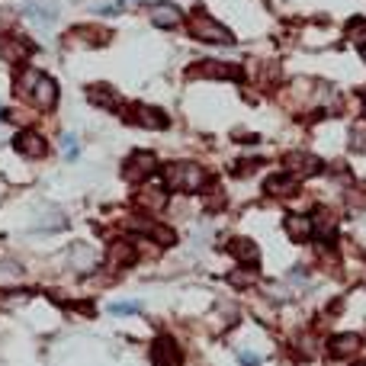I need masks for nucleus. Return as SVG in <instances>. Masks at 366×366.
I'll return each mask as SVG.
<instances>
[{
    "instance_id": "nucleus-5",
    "label": "nucleus",
    "mask_w": 366,
    "mask_h": 366,
    "mask_svg": "<svg viewBox=\"0 0 366 366\" xmlns=\"http://www.w3.org/2000/svg\"><path fill=\"white\" fill-rule=\"evenodd\" d=\"M190 77H228V81H241L244 71L238 68V64H222V62L206 58L202 64H193V68H190Z\"/></svg>"
},
{
    "instance_id": "nucleus-24",
    "label": "nucleus",
    "mask_w": 366,
    "mask_h": 366,
    "mask_svg": "<svg viewBox=\"0 0 366 366\" xmlns=\"http://www.w3.org/2000/svg\"><path fill=\"white\" fill-rule=\"evenodd\" d=\"M350 148L353 151H366V129H353L350 132Z\"/></svg>"
},
{
    "instance_id": "nucleus-12",
    "label": "nucleus",
    "mask_w": 366,
    "mask_h": 366,
    "mask_svg": "<svg viewBox=\"0 0 366 366\" xmlns=\"http://www.w3.org/2000/svg\"><path fill=\"white\" fill-rule=\"evenodd\" d=\"M87 97H90V103L100 106V110H119V93L110 84H93V87L87 90Z\"/></svg>"
},
{
    "instance_id": "nucleus-10",
    "label": "nucleus",
    "mask_w": 366,
    "mask_h": 366,
    "mask_svg": "<svg viewBox=\"0 0 366 366\" xmlns=\"http://www.w3.org/2000/svg\"><path fill=\"white\" fill-rule=\"evenodd\" d=\"M13 148L20 154H26V158H42V154H45V139H42L39 132H33V129H23L20 135L13 139Z\"/></svg>"
},
{
    "instance_id": "nucleus-19",
    "label": "nucleus",
    "mask_w": 366,
    "mask_h": 366,
    "mask_svg": "<svg viewBox=\"0 0 366 366\" xmlns=\"http://www.w3.org/2000/svg\"><path fill=\"white\" fill-rule=\"evenodd\" d=\"M93 263H97V254H93L87 244L71 248V267H74V270H93Z\"/></svg>"
},
{
    "instance_id": "nucleus-1",
    "label": "nucleus",
    "mask_w": 366,
    "mask_h": 366,
    "mask_svg": "<svg viewBox=\"0 0 366 366\" xmlns=\"http://www.w3.org/2000/svg\"><path fill=\"white\" fill-rule=\"evenodd\" d=\"M209 183V173L193 161H177V164L164 167V187L177 190V193H196Z\"/></svg>"
},
{
    "instance_id": "nucleus-14",
    "label": "nucleus",
    "mask_w": 366,
    "mask_h": 366,
    "mask_svg": "<svg viewBox=\"0 0 366 366\" xmlns=\"http://www.w3.org/2000/svg\"><path fill=\"white\" fill-rule=\"evenodd\" d=\"M286 231H290L292 241H309V238L315 235V222H311L309 215H290V219H286Z\"/></svg>"
},
{
    "instance_id": "nucleus-3",
    "label": "nucleus",
    "mask_w": 366,
    "mask_h": 366,
    "mask_svg": "<svg viewBox=\"0 0 366 366\" xmlns=\"http://www.w3.org/2000/svg\"><path fill=\"white\" fill-rule=\"evenodd\" d=\"M33 52H35V45L26 39V35H13V33L0 35V58H4V62H10V64L26 62Z\"/></svg>"
},
{
    "instance_id": "nucleus-6",
    "label": "nucleus",
    "mask_w": 366,
    "mask_h": 366,
    "mask_svg": "<svg viewBox=\"0 0 366 366\" xmlns=\"http://www.w3.org/2000/svg\"><path fill=\"white\" fill-rule=\"evenodd\" d=\"M154 167H158V161H154L151 151H135L129 161H125L122 173H125V180H145V177L154 173Z\"/></svg>"
},
{
    "instance_id": "nucleus-2",
    "label": "nucleus",
    "mask_w": 366,
    "mask_h": 366,
    "mask_svg": "<svg viewBox=\"0 0 366 366\" xmlns=\"http://www.w3.org/2000/svg\"><path fill=\"white\" fill-rule=\"evenodd\" d=\"M190 29H193V35L196 39H202V42H219V45H231V42H235V35L228 33L219 20H212L202 7L193 10V16H190Z\"/></svg>"
},
{
    "instance_id": "nucleus-9",
    "label": "nucleus",
    "mask_w": 366,
    "mask_h": 366,
    "mask_svg": "<svg viewBox=\"0 0 366 366\" xmlns=\"http://www.w3.org/2000/svg\"><path fill=\"white\" fill-rule=\"evenodd\" d=\"M29 100H33L39 110H55V103H58V87H55V81L52 77H45L42 74L39 81H35V87H33V93H29Z\"/></svg>"
},
{
    "instance_id": "nucleus-21",
    "label": "nucleus",
    "mask_w": 366,
    "mask_h": 366,
    "mask_svg": "<svg viewBox=\"0 0 366 366\" xmlns=\"http://www.w3.org/2000/svg\"><path fill=\"white\" fill-rule=\"evenodd\" d=\"M347 35H350L353 42H357V45H366V20H350L347 23Z\"/></svg>"
},
{
    "instance_id": "nucleus-23",
    "label": "nucleus",
    "mask_w": 366,
    "mask_h": 366,
    "mask_svg": "<svg viewBox=\"0 0 366 366\" xmlns=\"http://www.w3.org/2000/svg\"><path fill=\"white\" fill-rule=\"evenodd\" d=\"M142 309H145L142 302H113V305H110L113 315H139Z\"/></svg>"
},
{
    "instance_id": "nucleus-13",
    "label": "nucleus",
    "mask_w": 366,
    "mask_h": 366,
    "mask_svg": "<svg viewBox=\"0 0 366 366\" xmlns=\"http://www.w3.org/2000/svg\"><path fill=\"white\" fill-rule=\"evenodd\" d=\"M299 190V177H292L290 171L286 173H273V177L267 180V193L270 196H292Z\"/></svg>"
},
{
    "instance_id": "nucleus-27",
    "label": "nucleus",
    "mask_w": 366,
    "mask_h": 366,
    "mask_svg": "<svg viewBox=\"0 0 366 366\" xmlns=\"http://www.w3.org/2000/svg\"><path fill=\"white\" fill-rule=\"evenodd\" d=\"M238 360H241V366H257L261 363V357H254V353H241Z\"/></svg>"
},
{
    "instance_id": "nucleus-4",
    "label": "nucleus",
    "mask_w": 366,
    "mask_h": 366,
    "mask_svg": "<svg viewBox=\"0 0 366 366\" xmlns=\"http://www.w3.org/2000/svg\"><path fill=\"white\" fill-rule=\"evenodd\" d=\"M125 119L135 125H145V129H167V116L158 106H145V103H132Z\"/></svg>"
},
{
    "instance_id": "nucleus-28",
    "label": "nucleus",
    "mask_w": 366,
    "mask_h": 366,
    "mask_svg": "<svg viewBox=\"0 0 366 366\" xmlns=\"http://www.w3.org/2000/svg\"><path fill=\"white\" fill-rule=\"evenodd\" d=\"M360 55H363V62H366V45H360Z\"/></svg>"
},
{
    "instance_id": "nucleus-11",
    "label": "nucleus",
    "mask_w": 366,
    "mask_h": 366,
    "mask_svg": "<svg viewBox=\"0 0 366 366\" xmlns=\"http://www.w3.org/2000/svg\"><path fill=\"white\" fill-rule=\"evenodd\" d=\"M151 23L161 29H177L183 23V13H180L173 4H154L151 7Z\"/></svg>"
},
{
    "instance_id": "nucleus-25",
    "label": "nucleus",
    "mask_w": 366,
    "mask_h": 366,
    "mask_svg": "<svg viewBox=\"0 0 366 366\" xmlns=\"http://www.w3.org/2000/svg\"><path fill=\"white\" fill-rule=\"evenodd\" d=\"M251 280H254V277H251V273H244V270H235V273H231V283H235V286H248Z\"/></svg>"
},
{
    "instance_id": "nucleus-7",
    "label": "nucleus",
    "mask_w": 366,
    "mask_h": 366,
    "mask_svg": "<svg viewBox=\"0 0 366 366\" xmlns=\"http://www.w3.org/2000/svg\"><path fill=\"white\" fill-rule=\"evenodd\" d=\"M151 360L158 366H180L183 363V353H180L177 341H171L167 334H161V338L154 341V347H151Z\"/></svg>"
},
{
    "instance_id": "nucleus-29",
    "label": "nucleus",
    "mask_w": 366,
    "mask_h": 366,
    "mask_svg": "<svg viewBox=\"0 0 366 366\" xmlns=\"http://www.w3.org/2000/svg\"><path fill=\"white\" fill-rule=\"evenodd\" d=\"M350 366H366V360H357V363H350Z\"/></svg>"
},
{
    "instance_id": "nucleus-30",
    "label": "nucleus",
    "mask_w": 366,
    "mask_h": 366,
    "mask_svg": "<svg viewBox=\"0 0 366 366\" xmlns=\"http://www.w3.org/2000/svg\"><path fill=\"white\" fill-rule=\"evenodd\" d=\"M363 113H366V93H363Z\"/></svg>"
},
{
    "instance_id": "nucleus-26",
    "label": "nucleus",
    "mask_w": 366,
    "mask_h": 366,
    "mask_svg": "<svg viewBox=\"0 0 366 366\" xmlns=\"http://www.w3.org/2000/svg\"><path fill=\"white\" fill-rule=\"evenodd\" d=\"M62 148H64V154H68V158H74V154H77V142L71 139V135H68V139L62 142Z\"/></svg>"
},
{
    "instance_id": "nucleus-20",
    "label": "nucleus",
    "mask_w": 366,
    "mask_h": 366,
    "mask_svg": "<svg viewBox=\"0 0 366 366\" xmlns=\"http://www.w3.org/2000/svg\"><path fill=\"white\" fill-rule=\"evenodd\" d=\"M39 77H42V74H39V71H35V68H26V71H20V74H16V90H20L23 97H29Z\"/></svg>"
},
{
    "instance_id": "nucleus-8",
    "label": "nucleus",
    "mask_w": 366,
    "mask_h": 366,
    "mask_svg": "<svg viewBox=\"0 0 366 366\" xmlns=\"http://www.w3.org/2000/svg\"><path fill=\"white\" fill-rule=\"evenodd\" d=\"M286 167H290L292 177H315V173H321V161L315 158V154H305V151H292L286 154Z\"/></svg>"
},
{
    "instance_id": "nucleus-22",
    "label": "nucleus",
    "mask_w": 366,
    "mask_h": 366,
    "mask_svg": "<svg viewBox=\"0 0 366 366\" xmlns=\"http://www.w3.org/2000/svg\"><path fill=\"white\" fill-rule=\"evenodd\" d=\"M164 200H167L164 190H145V193L139 196V202H142V206H148V209H161V206H164Z\"/></svg>"
},
{
    "instance_id": "nucleus-16",
    "label": "nucleus",
    "mask_w": 366,
    "mask_h": 366,
    "mask_svg": "<svg viewBox=\"0 0 366 366\" xmlns=\"http://www.w3.org/2000/svg\"><path fill=\"white\" fill-rule=\"evenodd\" d=\"M228 251H231V254H235L241 263H257V261H261L257 244L248 241V238H235V241H228Z\"/></svg>"
},
{
    "instance_id": "nucleus-18",
    "label": "nucleus",
    "mask_w": 366,
    "mask_h": 366,
    "mask_svg": "<svg viewBox=\"0 0 366 366\" xmlns=\"http://www.w3.org/2000/svg\"><path fill=\"white\" fill-rule=\"evenodd\" d=\"M135 261H139V254H135V248H132L129 241H116L110 248V263L113 267H132Z\"/></svg>"
},
{
    "instance_id": "nucleus-15",
    "label": "nucleus",
    "mask_w": 366,
    "mask_h": 366,
    "mask_svg": "<svg viewBox=\"0 0 366 366\" xmlns=\"http://www.w3.org/2000/svg\"><path fill=\"white\" fill-rule=\"evenodd\" d=\"M328 350H331V357H350V353L360 350V334H338V338H331Z\"/></svg>"
},
{
    "instance_id": "nucleus-17",
    "label": "nucleus",
    "mask_w": 366,
    "mask_h": 366,
    "mask_svg": "<svg viewBox=\"0 0 366 366\" xmlns=\"http://www.w3.org/2000/svg\"><path fill=\"white\" fill-rule=\"evenodd\" d=\"M139 231H145L148 238H151V241H158L161 248H171L173 241H177V235H173L171 228H164V225H154V222H139Z\"/></svg>"
}]
</instances>
